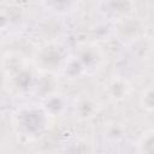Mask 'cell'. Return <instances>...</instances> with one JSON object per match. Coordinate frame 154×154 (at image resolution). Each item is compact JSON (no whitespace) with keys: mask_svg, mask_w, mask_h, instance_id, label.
Masks as SVG:
<instances>
[{"mask_svg":"<svg viewBox=\"0 0 154 154\" xmlns=\"http://www.w3.org/2000/svg\"><path fill=\"white\" fill-rule=\"evenodd\" d=\"M51 118L52 116L43 103H28L13 113L12 125L18 136L26 140H37L47 131Z\"/></svg>","mask_w":154,"mask_h":154,"instance_id":"6da1fadb","label":"cell"},{"mask_svg":"<svg viewBox=\"0 0 154 154\" xmlns=\"http://www.w3.org/2000/svg\"><path fill=\"white\" fill-rule=\"evenodd\" d=\"M4 70H8V72L4 71L5 79H8L10 87L18 88V89H25L30 85L31 81V72L28 69V66H24L23 63L19 64V67H12V65L8 63V67L4 65Z\"/></svg>","mask_w":154,"mask_h":154,"instance_id":"7a4b0ae2","label":"cell"},{"mask_svg":"<svg viewBox=\"0 0 154 154\" xmlns=\"http://www.w3.org/2000/svg\"><path fill=\"white\" fill-rule=\"evenodd\" d=\"M137 150L144 153H154V130L146 131L137 141Z\"/></svg>","mask_w":154,"mask_h":154,"instance_id":"3957f363","label":"cell"},{"mask_svg":"<svg viewBox=\"0 0 154 154\" xmlns=\"http://www.w3.org/2000/svg\"><path fill=\"white\" fill-rule=\"evenodd\" d=\"M140 102L144 109L154 112V87H148L142 91L140 96Z\"/></svg>","mask_w":154,"mask_h":154,"instance_id":"277c9868","label":"cell"}]
</instances>
